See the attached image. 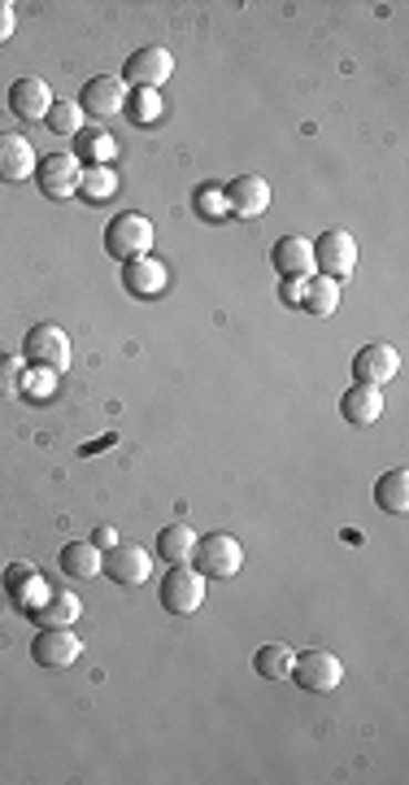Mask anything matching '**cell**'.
Wrapping results in <instances>:
<instances>
[{
	"label": "cell",
	"mask_w": 409,
	"mask_h": 785,
	"mask_svg": "<svg viewBox=\"0 0 409 785\" xmlns=\"http://www.w3.org/2000/svg\"><path fill=\"white\" fill-rule=\"evenodd\" d=\"M223 197H227V214H239V219H257L270 210V183L262 175H239L223 188Z\"/></svg>",
	"instance_id": "obj_17"
},
{
	"label": "cell",
	"mask_w": 409,
	"mask_h": 785,
	"mask_svg": "<svg viewBox=\"0 0 409 785\" xmlns=\"http://www.w3.org/2000/svg\"><path fill=\"white\" fill-rule=\"evenodd\" d=\"M293 681L300 690H309V694H331L345 681V664L331 651H309V655H300L293 664Z\"/></svg>",
	"instance_id": "obj_8"
},
{
	"label": "cell",
	"mask_w": 409,
	"mask_h": 785,
	"mask_svg": "<svg viewBox=\"0 0 409 785\" xmlns=\"http://www.w3.org/2000/svg\"><path fill=\"white\" fill-rule=\"evenodd\" d=\"M49 131L53 135H79L88 119H83V110H79V101H53V110H49Z\"/></svg>",
	"instance_id": "obj_29"
},
{
	"label": "cell",
	"mask_w": 409,
	"mask_h": 785,
	"mask_svg": "<svg viewBox=\"0 0 409 785\" xmlns=\"http://www.w3.org/2000/svg\"><path fill=\"white\" fill-rule=\"evenodd\" d=\"M79 180H83V167L74 153H49L35 162V188L49 197V201H70L79 197Z\"/></svg>",
	"instance_id": "obj_6"
},
{
	"label": "cell",
	"mask_w": 409,
	"mask_h": 785,
	"mask_svg": "<svg viewBox=\"0 0 409 785\" xmlns=\"http://www.w3.org/2000/svg\"><path fill=\"white\" fill-rule=\"evenodd\" d=\"M22 359L0 354V397H22Z\"/></svg>",
	"instance_id": "obj_31"
},
{
	"label": "cell",
	"mask_w": 409,
	"mask_h": 785,
	"mask_svg": "<svg viewBox=\"0 0 409 785\" xmlns=\"http://www.w3.org/2000/svg\"><path fill=\"white\" fill-rule=\"evenodd\" d=\"M375 502H379V511H388V515H406L409 511V472L406 467H392V472H384V476L375 481Z\"/></svg>",
	"instance_id": "obj_21"
},
{
	"label": "cell",
	"mask_w": 409,
	"mask_h": 785,
	"mask_svg": "<svg viewBox=\"0 0 409 785\" xmlns=\"http://www.w3.org/2000/svg\"><path fill=\"white\" fill-rule=\"evenodd\" d=\"M175 74V53L166 49V44H144V49H135L126 66H122V83L126 88H153V92H162V83Z\"/></svg>",
	"instance_id": "obj_3"
},
{
	"label": "cell",
	"mask_w": 409,
	"mask_h": 785,
	"mask_svg": "<svg viewBox=\"0 0 409 785\" xmlns=\"http://www.w3.org/2000/svg\"><path fill=\"white\" fill-rule=\"evenodd\" d=\"M192 550H196V533L187 524H171L157 533V554L175 567V563H192Z\"/></svg>",
	"instance_id": "obj_25"
},
{
	"label": "cell",
	"mask_w": 409,
	"mask_h": 785,
	"mask_svg": "<svg viewBox=\"0 0 409 785\" xmlns=\"http://www.w3.org/2000/svg\"><path fill=\"white\" fill-rule=\"evenodd\" d=\"M0 590L9 594V603L18 606V611H27V615H35L40 606L49 603V581L31 567V563H9V572H4V581H0Z\"/></svg>",
	"instance_id": "obj_10"
},
{
	"label": "cell",
	"mask_w": 409,
	"mask_h": 785,
	"mask_svg": "<svg viewBox=\"0 0 409 785\" xmlns=\"http://www.w3.org/2000/svg\"><path fill=\"white\" fill-rule=\"evenodd\" d=\"M117 542H122V537H117V529H110V524H105V529H96V537H92L96 550H114Z\"/></svg>",
	"instance_id": "obj_34"
},
{
	"label": "cell",
	"mask_w": 409,
	"mask_h": 785,
	"mask_svg": "<svg viewBox=\"0 0 409 785\" xmlns=\"http://www.w3.org/2000/svg\"><path fill=\"white\" fill-rule=\"evenodd\" d=\"M79 611H83V603L74 594H49V603L35 611V620H40V628H74Z\"/></svg>",
	"instance_id": "obj_26"
},
{
	"label": "cell",
	"mask_w": 409,
	"mask_h": 785,
	"mask_svg": "<svg viewBox=\"0 0 409 785\" xmlns=\"http://www.w3.org/2000/svg\"><path fill=\"white\" fill-rule=\"evenodd\" d=\"M196 214H201V219H223V214H227L223 188H209V183H205V188L196 192Z\"/></svg>",
	"instance_id": "obj_32"
},
{
	"label": "cell",
	"mask_w": 409,
	"mask_h": 785,
	"mask_svg": "<svg viewBox=\"0 0 409 785\" xmlns=\"http://www.w3.org/2000/svg\"><path fill=\"white\" fill-rule=\"evenodd\" d=\"M58 563H61L65 576H74V581H92V576H101L105 554H101L92 542H70V545H61Z\"/></svg>",
	"instance_id": "obj_20"
},
{
	"label": "cell",
	"mask_w": 409,
	"mask_h": 785,
	"mask_svg": "<svg viewBox=\"0 0 409 785\" xmlns=\"http://www.w3.org/2000/svg\"><path fill=\"white\" fill-rule=\"evenodd\" d=\"M166 280H171V271H166V262H157L153 253L122 262V289H126L131 298H162V293H166Z\"/></svg>",
	"instance_id": "obj_15"
},
{
	"label": "cell",
	"mask_w": 409,
	"mask_h": 785,
	"mask_svg": "<svg viewBox=\"0 0 409 785\" xmlns=\"http://www.w3.org/2000/svg\"><path fill=\"white\" fill-rule=\"evenodd\" d=\"M300 305H305L314 319L336 314V305H340V280H331V275H309V280H305V293H300Z\"/></svg>",
	"instance_id": "obj_22"
},
{
	"label": "cell",
	"mask_w": 409,
	"mask_h": 785,
	"mask_svg": "<svg viewBox=\"0 0 409 785\" xmlns=\"http://www.w3.org/2000/svg\"><path fill=\"white\" fill-rule=\"evenodd\" d=\"M22 359L31 366H44V371H70V336L58 323H35L22 341Z\"/></svg>",
	"instance_id": "obj_4"
},
{
	"label": "cell",
	"mask_w": 409,
	"mask_h": 785,
	"mask_svg": "<svg viewBox=\"0 0 409 785\" xmlns=\"http://www.w3.org/2000/svg\"><path fill=\"white\" fill-rule=\"evenodd\" d=\"M352 266H357V241L349 232L331 228L314 241V271L318 275H331V280H349Z\"/></svg>",
	"instance_id": "obj_7"
},
{
	"label": "cell",
	"mask_w": 409,
	"mask_h": 785,
	"mask_svg": "<svg viewBox=\"0 0 409 785\" xmlns=\"http://www.w3.org/2000/svg\"><path fill=\"white\" fill-rule=\"evenodd\" d=\"M300 293H305V280H288V284H284V298L293 305H300Z\"/></svg>",
	"instance_id": "obj_35"
},
{
	"label": "cell",
	"mask_w": 409,
	"mask_h": 785,
	"mask_svg": "<svg viewBox=\"0 0 409 785\" xmlns=\"http://www.w3.org/2000/svg\"><path fill=\"white\" fill-rule=\"evenodd\" d=\"M35 144L18 131H4L0 135V183H27L35 180Z\"/></svg>",
	"instance_id": "obj_13"
},
{
	"label": "cell",
	"mask_w": 409,
	"mask_h": 785,
	"mask_svg": "<svg viewBox=\"0 0 409 785\" xmlns=\"http://www.w3.org/2000/svg\"><path fill=\"white\" fill-rule=\"evenodd\" d=\"M270 258H275V271L288 275V280H309L314 275V241H305V236H284Z\"/></svg>",
	"instance_id": "obj_19"
},
{
	"label": "cell",
	"mask_w": 409,
	"mask_h": 785,
	"mask_svg": "<svg viewBox=\"0 0 409 785\" xmlns=\"http://www.w3.org/2000/svg\"><path fill=\"white\" fill-rule=\"evenodd\" d=\"M114 192H117V175L110 167H88V171H83V180H79V197H83V201L101 205V201H110Z\"/></svg>",
	"instance_id": "obj_28"
},
{
	"label": "cell",
	"mask_w": 409,
	"mask_h": 785,
	"mask_svg": "<svg viewBox=\"0 0 409 785\" xmlns=\"http://www.w3.org/2000/svg\"><path fill=\"white\" fill-rule=\"evenodd\" d=\"M105 253L117 258V262L149 258V253H153V223H149L144 214H135V210L110 219V228H105Z\"/></svg>",
	"instance_id": "obj_2"
},
{
	"label": "cell",
	"mask_w": 409,
	"mask_h": 785,
	"mask_svg": "<svg viewBox=\"0 0 409 785\" xmlns=\"http://www.w3.org/2000/svg\"><path fill=\"white\" fill-rule=\"evenodd\" d=\"M83 655V637H74V628H40V637L31 642V660L44 672H65Z\"/></svg>",
	"instance_id": "obj_11"
},
{
	"label": "cell",
	"mask_w": 409,
	"mask_h": 785,
	"mask_svg": "<svg viewBox=\"0 0 409 785\" xmlns=\"http://www.w3.org/2000/svg\"><path fill=\"white\" fill-rule=\"evenodd\" d=\"M114 585H144L153 563H149V550L135 542H117L114 550H105V567H101Z\"/></svg>",
	"instance_id": "obj_12"
},
{
	"label": "cell",
	"mask_w": 409,
	"mask_h": 785,
	"mask_svg": "<svg viewBox=\"0 0 409 785\" xmlns=\"http://www.w3.org/2000/svg\"><path fill=\"white\" fill-rule=\"evenodd\" d=\"M53 393H58V371H44V366H27L22 371V397L49 402Z\"/></svg>",
	"instance_id": "obj_30"
},
{
	"label": "cell",
	"mask_w": 409,
	"mask_h": 785,
	"mask_svg": "<svg viewBox=\"0 0 409 785\" xmlns=\"http://www.w3.org/2000/svg\"><path fill=\"white\" fill-rule=\"evenodd\" d=\"M79 110H83V119L105 127V119H114V114L126 110V83H122L117 74H96V79H88L83 92H79Z\"/></svg>",
	"instance_id": "obj_5"
},
{
	"label": "cell",
	"mask_w": 409,
	"mask_h": 785,
	"mask_svg": "<svg viewBox=\"0 0 409 785\" xmlns=\"http://www.w3.org/2000/svg\"><path fill=\"white\" fill-rule=\"evenodd\" d=\"M201 603H205V576L196 567H187V563H175L166 572V581H162V606L171 615H192Z\"/></svg>",
	"instance_id": "obj_9"
},
{
	"label": "cell",
	"mask_w": 409,
	"mask_h": 785,
	"mask_svg": "<svg viewBox=\"0 0 409 785\" xmlns=\"http://www.w3.org/2000/svg\"><path fill=\"white\" fill-rule=\"evenodd\" d=\"M74 140H79L74 158H88L92 167H110V158L117 153V140L105 131V127H96V122H92V127H83Z\"/></svg>",
	"instance_id": "obj_23"
},
{
	"label": "cell",
	"mask_w": 409,
	"mask_h": 785,
	"mask_svg": "<svg viewBox=\"0 0 409 785\" xmlns=\"http://www.w3.org/2000/svg\"><path fill=\"white\" fill-rule=\"evenodd\" d=\"M397 371H401V354H397L392 345H384V341L361 345V350H357V359H352V375H357V384H375V389H384Z\"/></svg>",
	"instance_id": "obj_14"
},
{
	"label": "cell",
	"mask_w": 409,
	"mask_h": 785,
	"mask_svg": "<svg viewBox=\"0 0 409 785\" xmlns=\"http://www.w3.org/2000/svg\"><path fill=\"white\" fill-rule=\"evenodd\" d=\"M340 415H345L352 427L379 423L384 420V389H375V384H352L349 393L340 397Z\"/></svg>",
	"instance_id": "obj_18"
},
{
	"label": "cell",
	"mask_w": 409,
	"mask_h": 785,
	"mask_svg": "<svg viewBox=\"0 0 409 785\" xmlns=\"http://www.w3.org/2000/svg\"><path fill=\"white\" fill-rule=\"evenodd\" d=\"M13 31H18V13H13V4H9V0H0V44H4Z\"/></svg>",
	"instance_id": "obj_33"
},
{
	"label": "cell",
	"mask_w": 409,
	"mask_h": 785,
	"mask_svg": "<svg viewBox=\"0 0 409 785\" xmlns=\"http://www.w3.org/2000/svg\"><path fill=\"white\" fill-rule=\"evenodd\" d=\"M122 114L135 122V127H153V122L166 114V101H162V92H153V88H131Z\"/></svg>",
	"instance_id": "obj_24"
},
{
	"label": "cell",
	"mask_w": 409,
	"mask_h": 785,
	"mask_svg": "<svg viewBox=\"0 0 409 785\" xmlns=\"http://www.w3.org/2000/svg\"><path fill=\"white\" fill-rule=\"evenodd\" d=\"M293 664H296V655L284 646V642L262 646V651H257V660H253L257 676H266V681H288V676H293Z\"/></svg>",
	"instance_id": "obj_27"
},
{
	"label": "cell",
	"mask_w": 409,
	"mask_h": 785,
	"mask_svg": "<svg viewBox=\"0 0 409 785\" xmlns=\"http://www.w3.org/2000/svg\"><path fill=\"white\" fill-rule=\"evenodd\" d=\"M192 567L201 576H214V581H232L235 572L244 567V545L235 542L232 533H209V537H196V550H192Z\"/></svg>",
	"instance_id": "obj_1"
},
{
	"label": "cell",
	"mask_w": 409,
	"mask_h": 785,
	"mask_svg": "<svg viewBox=\"0 0 409 785\" xmlns=\"http://www.w3.org/2000/svg\"><path fill=\"white\" fill-rule=\"evenodd\" d=\"M49 110H53V92H49V83L44 79H35V74H27V79H13V88H9V114L13 119H49Z\"/></svg>",
	"instance_id": "obj_16"
}]
</instances>
